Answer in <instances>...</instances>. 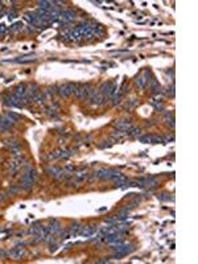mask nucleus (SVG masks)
<instances>
[{"label": "nucleus", "instance_id": "10", "mask_svg": "<svg viewBox=\"0 0 198 264\" xmlns=\"http://www.w3.org/2000/svg\"><path fill=\"white\" fill-rule=\"evenodd\" d=\"M87 178H89V174L86 173V172H78L77 174H75V180H77V182H83V181H86Z\"/></svg>", "mask_w": 198, "mask_h": 264}, {"label": "nucleus", "instance_id": "12", "mask_svg": "<svg viewBox=\"0 0 198 264\" xmlns=\"http://www.w3.org/2000/svg\"><path fill=\"white\" fill-rule=\"evenodd\" d=\"M136 85L139 86V89H144L145 87V85H147V81H145V78L143 77V75H140V77H137L136 78Z\"/></svg>", "mask_w": 198, "mask_h": 264}, {"label": "nucleus", "instance_id": "8", "mask_svg": "<svg viewBox=\"0 0 198 264\" xmlns=\"http://www.w3.org/2000/svg\"><path fill=\"white\" fill-rule=\"evenodd\" d=\"M33 61H36V58L34 57L31 56H25V57H20V58H16L15 62H19V63H29V62H33Z\"/></svg>", "mask_w": 198, "mask_h": 264}, {"label": "nucleus", "instance_id": "3", "mask_svg": "<svg viewBox=\"0 0 198 264\" xmlns=\"http://www.w3.org/2000/svg\"><path fill=\"white\" fill-rule=\"evenodd\" d=\"M115 250H116V255H115V258H123V256H126V255H128L130 252L133 251V246L122 243V244L118 246Z\"/></svg>", "mask_w": 198, "mask_h": 264}, {"label": "nucleus", "instance_id": "15", "mask_svg": "<svg viewBox=\"0 0 198 264\" xmlns=\"http://www.w3.org/2000/svg\"><path fill=\"white\" fill-rule=\"evenodd\" d=\"M7 116H10V118L12 119L15 123H16V121H19L20 119H21V116L17 115V114H15V112H8V114H7Z\"/></svg>", "mask_w": 198, "mask_h": 264}, {"label": "nucleus", "instance_id": "18", "mask_svg": "<svg viewBox=\"0 0 198 264\" xmlns=\"http://www.w3.org/2000/svg\"><path fill=\"white\" fill-rule=\"evenodd\" d=\"M158 198H160L161 201H173V197H168V194H161Z\"/></svg>", "mask_w": 198, "mask_h": 264}, {"label": "nucleus", "instance_id": "2", "mask_svg": "<svg viewBox=\"0 0 198 264\" xmlns=\"http://www.w3.org/2000/svg\"><path fill=\"white\" fill-rule=\"evenodd\" d=\"M93 87L90 86V85H83V86L81 87H77V91H75V96H77L78 99H89L90 94L93 93Z\"/></svg>", "mask_w": 198, "mask_h": 264}, {"label": "nucleus", "instance_id": "22", "mask_svg": "<svg viewBox=\"0 0 198 264\" xmlns=\"http://www.w3.org/2000/svg\"><path fill=\"white\" fill-rule=\"evenodd\" d=\"M65 171H68L69 173H73V172H74V165H66Z\"/></svg>", "mask_w": 198, "mask_h": 264}, {"label": "nucleus", "instance_id": "23", "mask_svg": "<svg viewBox=\"0 0 198 264\" xmlns=\"http://www.w3.org/2000/svg\"><path fill=\"white\" fill-rule=\"evenodd\" d=\"M7 32V28H5V25H0V36H3L4 33Z\"/></svg>", "mask_w": 198, "mask_h": 264}, {"label": "nucleus", "instance_id": "1", "mask_svg": "<svg viewBox=\"0 0 198 264\" xmlns=\"http://www.w3.org/2000/svg\"><path fill=\"white\" fill-rule=\"evenodd\" d=\"M77 87L78 86L75 83H66V85L59 86L58 90H57V93H58L61 96H63V98H69V96H71L73 94H75Z\"/></svg>", "mask_w": 198, "mask_h": 264}, {"label": "nucleus", "instance_id": "7", "mask_svg": "<svg viewBox=\"0 0 198 264\" xmlns=\"http://www.w3.org/2000/svg\"><path fill=\"white\" fill-rule=\"evenodd\" d=\"M10 256L13 259H21L24 256V250L23 248H13L12 251H10Z\"/></svg>", "mask_w": 198, "mask_h": 264}, {"label": "nucleus", "instance_id": "13", "mask_svg": "<svg viewBox=\"0 0 198 264\" xmlns=\"http://www.w3.org/2000/svg\"><path fill=\"white\" fill-rule=\"evenodd\" d=\"M21 192V186H19V185H15V186L10 188V190H8V196H15V194H17V193Z\"/></svg>", "mask_w": 198, "mask_h": 264}, {"label": "nucleus", "instance_id": "20", "mask_svg": "<svg viewBox=\"0 0 198 264\" xmlns=\"http://www.w3.org/2000/svg\"><path fill=\"white\" fill-rule=\"evenodd\" d=\"M57 172H58V168H50V169H48V173H49L50 176H53V177L56 176Z\"/></svg>", "mask_w": 198, "mask_h": 264}, {"label": "nucleus", "instance_id": "6", "mask_svg": "<svg viewBox=\"0 0 198 264\" xmlns=\"http://www.w3.org/2000/svg\"><path fill=\"white\" fill-rule=\"evenodd\" d=\"M116 130H120V131H124V132H127L128 130H130L132 126H131V123L130 121H127V120H122V121H118L116 123Z\"/></svg>", "mask_w": 198, "mask_h": 264}, {"label": "nucleus", "instance_id": "5", "mask_svg": "<svg viewBox=\"0 0 198 264\" xmlns=\"http://www.w3.org/2000/svg\"><path fill=\"white\" fill-rule=\"evenodd\" d=\"M15 96L16 98H19V99H24L25 96H27V87H25V85H20V86H17L16 93H15Z\"/></svg>", "mask_w": 198, "mask_h": 264}, {"label": "nucleus", "instance_id": "11", "mask_svg": "<svg viewBox=\"0 0 198 264\" xmlns=\"http://www.w3.org/2000/svg\"><path fill=\"white\" fill-rule=\"evenodd\" d=\"M79 230H81V226L75 223L69 229V234H70V236H77V235H79Z\"/></svg>", "mask_w": 198, "mask_h": 264}, {"label": "nucleus", "instance_id": "17", "mask_svg": "<svg viewBox=\"0 0 198 264\" xmlns=\"http://www.w3.org/2000/svg\"><path fill=\"white\" fill-rule=\"evenodd\" d=\"M139 140L141 143H151V135H144V136H140Z\"/></svg>", "mask_w": 198, "mask_h": 264}, {"label": "nucleus", "instance_id": "21", "mask_svg": "<svg viewBox=\"0 0 198 264\" xmlns=\"http://www.w3.org/2000/svg\"><path fill=\"white\" fill-rule=\"evenodd\" d=\"M168 95H170V98H173V96H174V85H172V86H170V91L168 90Z\"/></svg>", "mask_w": 198, "mask_h": 264}, {"label": "nucleus", "instance_id": "4", "mask_svg": "<svg viewBox=\"0 0 198 264\" xmlns=\"http://www.w3.org/2000/svg\"><path fill=\"white\" fill-rule=\"evenodd\" d=\"M15 124V121L10 118V116H3L0 118V131L1 132H8L11 130V126Z\"/></svg>", "mask_w": 198, "mask_h": 264}, {"label": "nucleus", "instance_id": "19", "mask_svg": "<svg viewBox=\"0 0 198 264\" xmlns=\"http://www.w3.org/2000/svg\"><path fill=\"white\" fill-rule=\"evenodd\" d=\"M21 28H23V24H21V23H17V24H15L11 29H12L13 32H17V31H20Z\"/></svg>", "mask_w": 198, "mask_h": 264}, {"label": "nucleus", "instance_id": "14", "mask_svg": "<svg viewBox=\"0 0 198 264\" xmlns=\"http://www.w3.org/2000/svg\"><path fill=\"white\" fill-rule=\"evenodd\" d=\"M151 143H153V144L165 143V140H164V137H161V136H151Z\"/></svg>", "mask_w": 198, "mask_h": 264}, {"label": "nucleus", "instance_id": "16", "mask_svg": "<svg viewBox=\"0 0 198 264\" xmlns=\"http://www.w3.org/2000/svg\"><path fill=\"white\" fill-rule=\"evenodd\" d=\"M56 93H57L56 87H48L46 90H45V95H48V96H53Z\"/></svg>", "mask_w": 198, "mask_h": 264}, {"label": "nucleus", "instance_id": "24", "mask_svg": "<svg viewBox=\"0 0 198 264\" xmlns=\"http://www.w3.org/2000/svg\"><path fill=\"white\" fill-rule=\"evenodd\" d=\"M15 17H16V13H15V12H12V13L10 12V20H11V19H15Z\"/></svg>", "mask_w": 198, "mask_h": 264}, {"label": "nucleus", "instance_id": "25", "mask_svg": "<svg viewBox=\"0 0 198 264\" xmlns=\"http://www.w3.org/2000/svg\"><path fill=\"white\" fill-rule=\"evenodd\" d=\"M4 194H0V202H1V201H3V199H4Z\"/></svg>", "mask_w": 198, "mask_h": 264}, {"label": "nucleus", "instance_id": "9", "mask_svg": "<svg viewBox=\"0 0 198 264\" xmlns=\"http://www.w3.org/2000/svg\"><path fill=\"white\" fill-rule=\"evenodd\" d=\"M140 132H141V130H140L139 127H131L130 130L127 131V132H126V134H127V136H131V137H137L140 135Z\"/></svg>", "mask_w": 198, "mask_h": 264}]
</instances>
